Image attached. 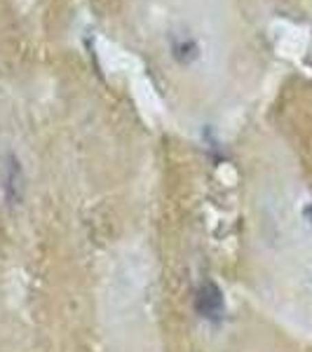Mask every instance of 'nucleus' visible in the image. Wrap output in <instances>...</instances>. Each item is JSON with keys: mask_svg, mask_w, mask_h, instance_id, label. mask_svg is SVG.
Masks as SVG:
<instances>
[{"mask_svg": "<svg viewBox=\"0 0 312 352\" xmlns=\"http://www.w3.org/2000/svg\"><path fill=\"white\" fill-rule=\"evenodd\" d=\"M0 188L8 200L10 207H19L26 197V172L21 164L19 155L12 151H8L0 160Z\"/></svg>", "mask_w": 312, "mask_h": 352, "instance_id": "1", "label": "nucleus"}, {"mask_svg": "<svg viewBox=\"0 0 312 352\" xmlns=\"http://www.w3.org/2000/svg\"><path fill=\"white\" fill-rule=\"evenodd\" d=\"M195 312L197 317L209 324H221L225 317V296L214 280H204L195 292Z\"/></svg>", "mask_w": 312, "mask_h": 352, "instance_id": "2", "label": "nucleus"}, {"mask_svg": "<svg viewBox=\"0 0 312 352\" xmlns=\"http://www.w3.org/2000/svg\"><path fill=\"white\" fill-rule=\"evenodd\" d=\"M164 43H167L169 59L179 68H190L202 59V45L188 31H174L172 28L164 36Z\"/></svg>", "mask_w": 312, "mask_h": 352, "instance_id": "3", "label": "nucleus"}, {"mask_svg": "<svg viewBox=\"0 0 312 352\" xmlns=\"http://www.w3.org/2000/svg\"><path fill=\"white\" fill-rule=\"evenodd\" d=\"M303 217L308 219V223L312 226V204H308V207L303 209Z\"/></svg>", "mask_w": 312, "mask_h": 352, "instance_id": "4", "label": "nucleus"}]
</instances>
